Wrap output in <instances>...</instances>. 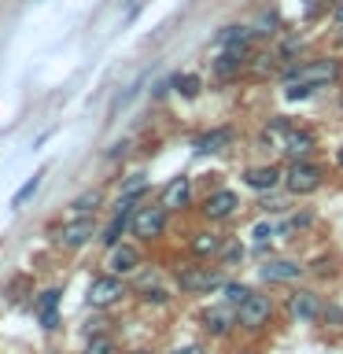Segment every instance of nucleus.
<instances>
[{"instance_id": "f257e3e1", "label": "nucleus", "mask_w": 343, "mask_h": 354, "mask_svg": "<svg viewBox=\"0 0 343 354\" xmlns=\"http://www.w3.org/2000/svg\"><path fill=\"white\" fill-rule=\"evenodd\" d=\"M321 181H325V170H321L317 162H310V159H299V162H288V166H284V188H288L292 196L317 192Z\"/></svg>"}, {"instance_id": "f03ea898", "label": "nucleus", "mask_w": 343, "mask_h": 354, "mask_svg": "<svg viewBox=\"0 0 343 354\" xmlns=\"http://www.w3.org/2000/svg\"><path fill=\"white\" fill-rule=\"evenodd\" d=\"M221 284H225V273L221 270H207V266H181L177 270V288L185 295H203V292H214Z\"/></svg>"}, {"instance_id": "7ed1b4c3", "label": "nucleus", "mask_w": 343, "mask_h": 354, "mask_svg": "<svg viewBox=\"0 0 343 354\" xmlns=\"http://www.w3.org/2000/svg\"><path fill=\"white\" fill-rule=\"evenodd\" d=\"M273 321V299L262 295V292H251L243 303L237 306V325L248 328V332H259Z\"/></svg>"}, {"instance_id": "20e7f679", "label": "nucleus", "mask_w": 343, "mask_h": 354, "mask_svg": "<svg viewBox=\"0 0 343 354\" xmlns=\"http://www.w3.org/2000/svg\"><path fill=\"white\" fill-rule=\"evenodd\" d=\"M340 74H343V66L340 59H314V63H303L299 71H284L281 77L284 82H306V85H332V82H340Z\"/></svg>"}, {"instance_id": "39448f33", "label": "nucleus", "mask_w": 343, "mask_h": 354, "mask_svg": "<svg viewBox=\"0 0 343 354\" xmlns=\"http://www.w3.org/2000/svg\"><path fill=\"white\" fill-rule=\"evenodd\" d=\"M166 218H170L166 207H137L129 214V232L137 240H159L166 229Z\"/></svg>"}, {"instance_id": "423d86ee", "label": "nucleus", "mask_w": 343, "mask_h": 354, "mask_svg": "<svg viewBox=\"0 0 343 354\" xmlns=\"http://www.w3.org/2000/svg\"><path fill=\"white\" fill-rule=\"evenodd\" d=\"M199 325H203L207 336H229L237 328V306L232 303H214L199 310Z\"/></svg>"}, {"instance_id": "0eeeda50", "label": "nucleus", "mask_w": 343, "mask_h": 354, "mask_svg": "<svg viewBox=\"0 0 343 354\" xmlns=\"http://www.w3.org/2000/svg\"><path fill=\"white\" fill-rule=\"evenodd\" d=\"M126 295V284H122V277L115 273H104V277H96L93 284H89V306L93 310H107V306H115L118 299Z\"/></svg>"}, {"instance_id": "6e6552de", "label": "nucleus", "mask_w": 343, "mask_h": 354, "mask_svg": "<svg viewBox=\"0 0 343 354\" xmlns=\"http://www.w3.org/2000/svg\"><path fill=\"white\" fill-rule=\"evenodd\" d=\"M55 236H59V248L63 251H82L85 243L96 236V221L93 218H71L66 225L55 229Z\"/></svg>"}, {"instance_id": "1a4fd4ad", "label": "nucleus", "mask_w": 343, "mask_h": 354, "mask_svg": "<svg viewBox=\"0 0 343 354\" xmlns=\"http://www.w3.org/2000/svg\"><path fill=\"white\" fill-rule=\"evenodd\" d=\"M133 292H137L144 303H170V284H166V273L159 270H140V277L133 281Z\"/></svg>"}, {"instance_id": "9d476101", "label": "nucleus", "mask_w": 343, "mask_h": 354, "mask_svg": "<svg viewBox=\"0 0 343 354\" xmlns=\"http://www.w3.org/2000/svg\"><path fill=\"white\" fill-rule=\"evenodd\" d=\"M240 210V196L229 192V188H218V192H210L203 199V207H199V214H203L207 221H225Z\"/></svg>"}, {"instance_id": "9b49d317", "label": "nucleus", "mask_w": 343, "mask_h": 354, "mask_svg": "<svg viewBox=\"0 0 343 354\" xmlns=\"http://www.w3.org/2000/svg\"><path fill=\"white\" fill-rule=\"evenodd\" d=\"M288 314H292L295 321H303V325H314V321H321V314H325V299H321L317 292H310V288H303V292L292 295Z\"/></svg>"}, {"instance_id": "f8f14e48", "label": "nucleus", "mask_w": 343, "mask_h": 354, "mask_svg": "<svg viewBox=\"0 0 343 354\" xmlns=\"http://www.w3.org/2000/svg\"><path fill=\"white\" fill-rule=\"evenodd\" d=\"M159 207H166L174 214V210H188L192 207V181L188 177H170L166 188L159 192Z\"/></svg>"}, {"instance_id": "ddd939ff", "label": "nucleus", "mask_w": 343, "mask_h": 354, "mask_svg": "<svg viewBox=\"0 0 343 354\" xmlns=\"http://www.w3.org/2000/svg\"><path fill=\"white\" fill-rule=\"evenodd\" d=\"M259 273H262L266 284H295L299 277H303V266L295 259H270Z\"/></svg>"}, {"instance_id": "4468645a", "label": "nucleus", "mask_w": 343, "mask_h": 354, "mask_svg": "<svg viewBox=\"0 0 343 354\" xmlns=\"http://www.w3.org/2000/svg\"><path fill=\"white\" fill-rule=\"evenodd\" d=\"M281 181H284L281 166H248V170H243V185L254 188V192H273Z\"/></svg>"}, {"instance_id": "2eb2a0df", "label": "nucleus", "mask_w": 343, "mask_h": 354, "mask_svg": "<svg viewBox=\"0 0 343 354\" xmlns=\"http://www.w3.org/2000/svg\"><path fill=\"white\" fill-rule=\"evenodd\" d=\"M111 273L115 277H126V273H137L140 270V251H137V243H118V248H111Z\"/></svg>"}, {"instance_id": "dca6fc26", "label": "nucleus", "mask_w": 343, "mask_h": 354, "mask_svg": "<svg viewBox=\"0 0 343 354\" xmlns=\"http://www.w3.org/2000/svg\"><path fill=\"white\" fill-rule=\"evenodd\" d=\"M314 148H317L314 133H310V129H292V133H288V140H284V151L281 155H288L292 162H299V159H310Z\"/></svg>"}, {"instance_id": "f3484780", "label": "nucleus", "mask_w": 343, "mask_h": 354, "mask_svg": "<svg viewBox=\"0 0 343 354\" xmlns=\"http://www.w3.org/2000/svg\"><path fill=\"white\" fill-rule=\"evenodd\" d=\"M295 126L288 118H270L266 122V129H262V137H259V144L266 151H284V140H288V133H292Z\"/></svg>"}, {"instance_id": "a211bd4d", "label": "nucleus", "mask_w": 343, "mask_h": 354, "mask_svg": "<svg viewBox=\"0 0 343 354\" xmlns=\"http://www.w3.org/2000/svg\"><path fill=\"white\" fill-rule=\"evenodd\" d=\"M229 144H232V129H207L192 140V151L196 155H214V151H225Z\"/></svg>"}, {"instance_id": "6ab92c4d", "label": "nucleus", "mask_w": 343, "mask_h": 354, "mask_svg": "<svg viewBox=\"0 0 343 354\" xmlns=\"http://www.w3.org/2000/svg\"><path fill=\"white\" fill-rule=\"evenodd\" d=\"M240 66H243V48H225V55H218V59H214V77H218V82L237 77Z\"/></svg>"}, {"instance_id": "aec40b11", "label": "nucleus", "mask_w": 343, "mask_h": 354, "mask_svg": "<svg viewBox=\"0 0 343 354\" xmlns=\"http://www.w3.org/2000/svg\"><path fill=\"white\" fill-rule=\"evenodd\" d=\"M251 33H254L251 26H225L214 41L221 44V48H243V44L251 41Z\"/></svg>"}, {"instance_id": "412c9836", "label": "nucleus", "mask_w": 343, "mask_h": 354, "mask_svg": "<svg viewBox=\"0 0 343 354\" xmlns=\"http://www.w3.org/2000/svg\"><path fill=\"white\" fill-rule=\"evenodd\" d=\"M170 85H174L185 100H196L199 93H203V82H199V74H174Z\"/></svg>"}, {"instance_id": "4be33fe9", "label": "nucleus", "mask_w": 343, "mask_h": 354, "mask_svg": "<svg viewBox=\"0 0 343 354\" xmlns=\"http://www.w3.org/2000/svg\"><path fill=\"white\" fill-rule=\"evenodd\" d=\"M100 203H104V196H100V192H85V196H77L74 203H71V218H93Z\"/></svg>"}, {"instance_id": "5701e85b", "label": "nucleus", "mask_w": 343, "mask_h": 354, "mask_svg": "<svg viewBox=\"0 0 343 354\" xmlns=\"http://www.w3.org/2000/svg\"><path fill=\"white\" fill-rule=\"evenodd\" d=\"M122 229H129V218H118V214H111V225H104L96 232V240L104 243V248H118V232Z\"/></svg>"}, {"instance_id": "b1692460", "label": "nucleus", "mask_w": 343, "mask_h": 354, "mask_svg": "<svg viewBox=\"0 0 343 354\" xmlns=\"http://www.w3.org/2000/svg\"><path fill=\"white\" fill-rule=\"evenodd\" d=\"M221 248V240L214 236V232H192V240H188V251L192 254H210V251H218Z\"/></svg>"}, {"instance_id": "393cba45", "label": "nucleus", "mask_w": 343, "mask_h": 354, "mask_svg": "<svg viewBox=\"0 0 343 354\" xmlns=\"http://www.w3.org/2000/svg\"><path fill=\"white\" fill-rule=\"evenodd\" d=\"M30 292H33V281H30L26 273L11 277V284H8V299H11V303H26Z\"/></svg>"}, {"instance_id": "a878e982", "label": "nucleus", "mask_w": 343, "mask_h": 354, "mask_svg": "<svg viewBox=\"0 0 343 354\" xmlns=\"http://www.w3.org/2000/svg\"><path fill=\"white\" fill-rule=\"evenodd\" d=\"M218 254H221V262H225V266H240L243 243H240L237 236H225V240H221V248H218Z\"/></svg>"}, {"instance_id": "bb28decb", "label": "nucleus", "mask_w": 343, "mask_h": 354, "mask_svg": "<svg viewBox=\"0 0 343 354\" xmlns=\"http://www.w3.org/2000/svg\"><path fill=\"white\" fill-rule=\"evenodd\" d=\"M248 295H251V288H248V284H240V281H225V284H221V303L240 306Z\"/></svg>"}, {"instance_id": "cd10ccee", "label": "nucleus", "mask_w": 343, "mask_h": 354, "mask_svg": "<svg viewBox=\"0 0 343 354\" xmlns=\"http://www.w3.org/2000/svg\"><path fill=\"white\" fill-rule=\"evenodd\" d=\"M82 354H118V347H115V339H111V332H104V336L85 339V351Z\"/></svg>"}, {"instance_id": "c85d7f7f", "label": "nucleus", "mask_w": 343, "mask_h": 354, "mask_svg": "<svg viewBox=\"0 0 343 354\" xmlns=\"http://www.w3.org/2000/svg\"><path fill=\"white\" fill-rule=\"evenodd\" d=\"M144 192H148V174H144V170H137L126 185H122V196H137L140 199Z\"/></svg>"}, {"instance_id": "c756f323", "label": "nucleus", "mask_w": 343, "mask_h": 354, "mask_svg": "<svg viewBox=\"0 0 343 354\" xmlns=\"http://www.w3.org/2000/svg\"><path fill=\"white\" fill-rule=\"evenodd\" d=\"M41 177H44V174H33V177H30V181H26V185H22V188H19V192H15V196H11V207H15V210H19L22 203H26V199H30L33 192H37V185H41Z\"/></svg>"}, {"instance_id": "7c9ffc66", "label": "nucleus", "mask_w": 343, "mask_h": 354, "mask_svg": "<svg viewBox=\"0 0 343 354\" xmlns=\"http://www.w3.org/2000/svg\"><path fill=\"white\" fill-rule=\"evenodd\" d=\"M59 288H48V292L37 295V314H48V310H59Z\"/></svg>"}, {"instance_id": "2f4dec72", "label": "nucleus", "mask_w": 343, "mask_h": 354, "mask_svg": "<svg viewBox=\"0 0 343 354\" xmlns=\"http://www.w3.org/2000/svg\"><path fill=\"white\" fill-rule=\"evenodd\" d=\"M317 277H325V281H332V277H340V266H336V259L332 254H325V259H317L314 266H310Z\"/></svg>"}, {"instance_id": "473e14b6", "label": "nucleus", "mask_w": 343, "mask_h": 354, "mask_svg": "<svg viewBox=\"0 0 343 354\" xmlns=\"http://www.w3.org/2000/svg\"><path fill=\"white\" fill-rule=\"evenodd\" d=\"M321 325H328V328H343V306H340V303H325Z\"/></svg>"}, {"instance_id": "72a5a7b5", "label": "nucleus", "mask_w": 343, "mask_h": 354, "mask_svg": "<svg viewBox=\"0 0 343 354\" xmlns=\"http://www.w3.org/2000/svg\"><path fill=\"white\" fill-rule=\"evenodd\" d=\"M107 328H111V317H89V321H85V339L104 336Z\"/></svg>"}, {"instance_id": "f704fd0d", "label": "nucleus", "mask_w": 343, "mask_h": 354, "mask_svg": "<svg viewBox=\"0 0 343 354\" xmlns=\"http://www.w3.org/2000/svg\"><path fill=\"white\" fill-rule=\"evenodd\" d=\"M251 30H254V33H273V30H277V11H262V15L254 19Z\"/></svg>"}, {"instance_id": "c9c22d12", "label": "nucleus", "mask_w": 343, "mask_h": 354, "mask_svg": "<svg viewBox=\"0 0 343 354\" xmlns=\"http://www.w3.org/2000/svg\"><path fill=\"white\" fill-rule=\"evenodd\" d=\"M251 236H254V243L277 240V225H270V221H259V225H251Z\"/></svg>"}, {"instance_id": "e433bc0d", "label": "nucleus", "mask_w": 343, "mask_h": 354, "mask_svg": "<svg viewBox=\"0 0 343 354\" xmlns=\"http://www.w3.org/2000/svg\"><path fill=\"white\" fill-rule=\"evenodd\" d=\"M273 59H277V55H270V52H262V55H254V63H251V71H254V74H259V77H266V74H270V71H273Z\"/></svg>"}, {"instance_id": "4c0bfd02", "label": "nucleus", "mask_w": 343, "mask_h": 354, "mask_svg": "<svg viewBox=\"0 0 343 354\" xmlns=\"http://www.w3.org/2000/svg\"><path fill=\"white\" fill-rule=\"evenodd\" d=\"M310 93H314V85H306V82H292V88H284L288 100H306Z\"/></svg>"}, {"instance_id": "58836bf2", "label": "nucleus", "mask_w": 343, "mask_h": 354, "mask_svg": "<svg viewBox=\"0 0 343 354\" xmlns=\"http://www.w3.org/2000/svg\"><path fill=\"white\" fill-rule=\"evenodd\" d=\"M288 207H292L288 199H262V210H266V214H284Z\"/></svg>"}, {"instance_id": "ea45409f", "label": "nucleus", "mask_w": 343, "mask_h": 354, "mask_svg": "<svg viewBox=\"0 0 343 354\" xmlns=\"http://www.w3.org/2000/svg\"><path fill=\"white\" fill-rule=\"evenodd\" d=\"M63 325V317H59V310H48V314H41V328H59Z\"/></svg>"}, {"instance_id": "a19ab883", "label": "nucleus", "mask_w": 343, "mask_h": 354, "mask_svg": "<svg viewBox=\"0 0 343 354\" xmlns=\"http://www.w3.org/2000/svg\"><path fill=\"white\" fill-rule=\"evenodd\" d=\"M126 151H129V140H122V144H115V148L107 151V159L115 162V159H122V155H126Z\"/></svg>"}, {"instance_id": "79ce46f5", "label": "nucleus", "mask_w": 343, "mask_h": 354, "mask_svg": "<svg viewBox=\"0 0 343 354\" xmlns=\"http://www.w3.org/2000/svg\"><path fill=\"white\" fill-rule=\"evenodd\" d=\"M170 354H207V351L199 347V343H185V347H174Z\"/></svg>"}, {"instance_id": "37998d69", "label": "nucleus", "mask_w": 343, "mask_h": 354, "mask_svg": "<svg viewBox=\"0 0 343 354\" xmlns=\"http://www.w3.org/2000/svg\"><path fill=\"white\" fill-rule=\"evenodd\" d=\"M336 162L343 166V144H340V148H336Z\"/></svg>"}, {"instance_id": "c03bdc74", "label": "nucleus", "mask_w": 343, "mask_h": 354, "mask_svg": "<svg viewBox=\"0 0 343 354\" xmlns=\"http://www.w3.org/2000/svg\"><path fill=\"white\" fill-rule=\"evenodd\" d=\"M336 41H340V44H343V22H340V33H336Z\"/></svg>"}, {"instance_id": "a18cd8bd", "label": "nucleus", "mask_w": 343, "mask_h": 354, "mask_svg": "<svg viewBox=\"0 0 343 354\" xmlns=\"http://www.w3.org/2000/svg\"><path fill=\"white\" fill-rule=\"evenodd\" d=\"M129 354H151V351H129Z\"/></svg>"}, {"instance_id": "49530a36", "label": "nucleus", "mask_w": 343, "mask_h": 354, "mask_svg": "<svg viewBox=\"0 0 343 354\" xmlns=\"http://www.w3.org/2000/svg\"><path fill=\"white\" fill-rule=\"evenodd\" d=\"M321 4H336V0H321Z\"/></svg>"}, {"instance_id": "de8ad7c7", "label": "nucleus", "mask_w": 343, "mask_h": 354, "mask_svg": "<svg viewBox=\"0 0 343 354\" xmlns=\"http://www.w3.org/2000/svg\"><path fill=\"white\" fill-rule=\"evenodd\" d=\"M237 354H251V351H237Z\"/></svg>"}]
</instances>
